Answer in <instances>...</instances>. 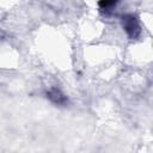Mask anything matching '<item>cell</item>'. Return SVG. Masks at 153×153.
I'll use <instances>...</instances> for the list:
<instances>
[{"mask_svg": "<svg viewBox=\"0 0 153 153\" xmlns=\"http://www.w3.org/2000/svg\"><path fill=\"white\" fill-rule=\"evenodd\" d=\"M122 26H123L126 33L128 35V37L131 38V39L137 38L140 32H141L137 18L134 14H130V13L122 16Z\"/></svg>", "mask_w": 153, "mask_h": 153, "instance_id": "1", "label": "cell"}, {"mask_svg": "<svg viewBox=\"0 0 153 153\" xmlns=\"http://www.w3.org/2000/svg\"><path fill=\"white\" fill-rule=\"evenodd\" d=\"M47 98L56 105H67V103H68L67 96L57 87H51L47 92Z\"/></svg>", "mask_w": 153, "mask_h": 153, "instance_id": "2", "label": "cell"}, {"mask_svg": "<svg viewBox=\"0 0 153 153\" xmlns=\"http://www.w3.org/2000/svg\"><path fill=\"white\" fill-rule=\"evenodd\" d=\"M117 2L118 0H99L98 6L102 10H109V8H112L115 5H117Z\"/></svg>", "mask_w": 153, "mask_h": 153, "instance_id": "3", "label": "cell"}]
</instances>
